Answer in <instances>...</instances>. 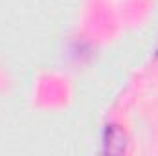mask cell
Instances as JSON below:
<instances>
[{
	"instance_id": "1",
	"label": "cell",
	"mask_w": 158,
	"mask_h": 156,
	"mask_svg": "<svg viewBox=\"0 0 158 156\" xmlns=\"http://www.w3.org/2000/svg\"><path fill=\"white\" fill-rule=\"evenodd\" d=\"M105 151L107 153H123L125 151V136L118 127H109L107 129V138H105Z\"/></svg>"
},
{
	"instance_id": "2",
	"label": "cell",
	"mask_w": 158,
	"mask_h": 156,
	"mask_svg": "<svg viewBox=\"0 0 158 156\" xmlns=\"http://www.w3.org/2000/svg\"><path fill=\"white\" fill-rule=\"evenodd\" d=\"M156 57H158V50H156Z\"/></svg>"
}]
</instances>
